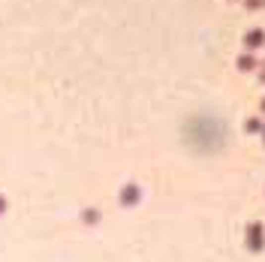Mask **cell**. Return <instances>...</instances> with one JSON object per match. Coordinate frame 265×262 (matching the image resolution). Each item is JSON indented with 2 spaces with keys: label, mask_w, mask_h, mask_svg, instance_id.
<instances>
[{
  "label": "cell",
  "mask_w": 265,
  "mask_h": 262,
  "mask_svg": "<svg viewBox=\"0 0 265 262\" xmlns=\"http://www.w3.org/2000/svg\"><path fill=\"white\" fill-rule=\"evenodd\" d=\"M244 43H247V49H262L265 46V30H250L247 36H244Z\"/></svg>",
  "instance_id": "1"
},
{
  "label": "cell",
  "mask_w": 265,
  "mask_h": 262,
  "mask_svg": "<svg viewBox=\"0 0 265 262\" xmlns=\"http://www.w3.org/2000/svg\"><path fill=\"white\" fill-rule=\"evenodd\" d=\"M247 241H250V247H253V250H262V241H265V235H262V226H259V223H253V226H250V235H247Z\"/></svg>",
  "instance_id": "2"
},
{
  "label": "cell",
  "mask_w": 265,
  "mask_h": 262,
  "mask_svg": "<svg viewBox=\"0 0 265 262\" xmlns=\"http://www.w3.org/2000/svg\"><path fill=\"white\" fill-rule=\"evenodd\" d=\"M238 66H241V69H253V66H256V57H253V54H241Z\"/></svg>",
  "instance_id": "3"
},
{
  "label": "cell",
  "mask_w": 265,
  "mask_h": 262,
  "mask_svg": "<svg viewBox=\"0 0 265 262\" xmlns=\"http://www.w3.org/2000/svg\"><path fill=\"white\" fill-rule=\"evenodd\" d=\"M247 9H262V0H244Z\"/></svg>",
  "instance_id": "4"
},
{
  "label": "cell",
  "mask_w": 265,
  "mask_h": 262,
  "mask_svg": "<svg viewBox=\"0 0 265 262\" xmlns=\"http://www.w3.org/2000/svg\"><path fill=\"white\" fill-rule=\"evenodd\" d=\"M262 82H265V63H262Z\"/></svg>",
  "instance_id": "5"
},
{
  "label": "cell",
  "mask_w": 265,
  "mask_h": 262,
  "mask_svg": "<svg viewBox=\"0 0 265 262\" xmlns=\"http://www.w3.org/2000/svg\"><path fill=\"white\" fill-rule=\"evenodd\" d=\"M262 111H265V100H262Z\"/></svg>",
  "instance_id": "6"
},
{
  "label": "cell",
  "mask_w": 265,
  "mask_h": 262,
  "mask_svg": "<svg viewBox=\"0 0 265 262\" xmlns=\"http://www.w3.org/2000/svg\"><path fill=\"white\" fill-rule=\"evenodd\" d=\"M262 6H265V0H262Z\"/></svg>",
  "instance_id": "7"
},
{
  "label": "cell",
  "mask_w": 265,
  "mask_h": 262,
  "mask_svg": "<svg viewBox=\"0 0 265 262\" xmlns=\"http://www.w3.org/2000/svg\"><path fill=\"white\" fill-rule=\"evenodd\" d=\"M262 130H265V127H262Z\"/></svg>",
  "instance_id": "8"
}]
</instances>
